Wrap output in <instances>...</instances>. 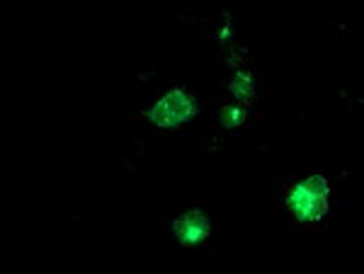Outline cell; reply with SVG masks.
<instances>
[{"label":"cell","mask_w":364,"mask_h":274,"mask_svg":"<svg viewBox=\"0 0 364 274\" xmlns=\"http://www.w3.org/2000/svg\"><path fill=\"white\" fill-rule=\"evenodd\" d=\"M231 92L236 95V100H243L248 102L252 95H255V83H252V78L248 73H236V80L231 83Z\"/></svg>","instance_id":"4"},{"label":"cell","mask_w":364,"mask_h":274,"mask_svg":"<svg viewBox=\"0 0 364 274\" xmlns=\"http://www.w3.org/2000/svg\"><path fill=\"white\" fill-rule=\"evenodd\" d=\"M289 209L296 214V219L301 221H318L323 214L328 212V197L314 194L306 185H296L289 194Z\"/></svg>","instance_id":"1"},{"label":"cell","mask_w":364,"mask_h":274,"mask_svg":"<svg viewBox=\"0 0 364 274\" xmlns=\"http://www.w3.org/2000/svg\"><path fill=\"white\" fill-rule=\"evenodd\" d=\"M166 109L170 114V126H182L187 121H192L197 116V102L192 95H187L185 90H170L166 97Z\"/></svg>","instance_id":"2"},{"label":"cell","mask_w":364,"mask_h":274,"mask_svg":"<svg viewBox=\"0 0 364 274\" xmlns=\"http://www.w3.org/2000/svg\"><path fill=\"white\" fill-rule=\"evenodd\" d=\"M175 233H178V238L182 243H187V246H197V243L207 241L209 221L202 212H190V214H185L178 224H175Z\"/></svg>","instance_id":"3"},{"label":"cell","mask_w":364,"mask_h":274,"mask_svg":"<svg viewBox=\"0 0 364 274\" xmlns=\"http://www.w3.org/2000/svg\"><path fill=\"white\" fill-rule=\"evenodd\" d=\"M245 121V109L243 107H226L224 109V124L226 126H240Z\"/></svg>","instance_id":"5"}]
</instances>
